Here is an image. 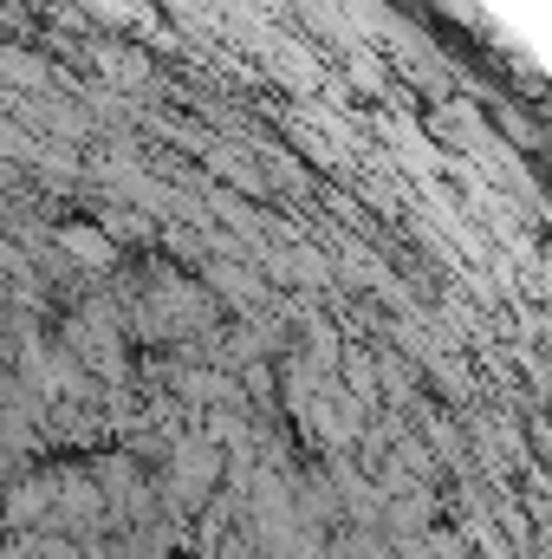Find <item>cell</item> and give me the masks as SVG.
<instances>
[{
  "label": "cell",
  "mask_w": 552,
  "mask_h": 559,
  "mask_svg": "<svg viewBox=\"0 0 552 559\" xmlns=\"http://www.w3.org/2000/svg\"><path fill=\"white\" fill-rule=\"evenodd\" d=\"M65 248H72L79 261H111V241H105L92 222H72V228H65Z\"/></svg>",
  "instance_id": "1"
}]
</instances>
